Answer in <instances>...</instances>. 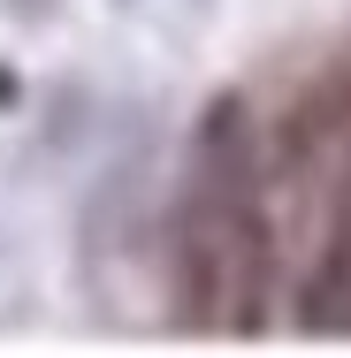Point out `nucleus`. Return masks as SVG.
<instances>
[{
	"label": "nucleus",
	"mask_w": 351,
	"mask_h": 358,
	"mask_svg": "<svg viewBox=\"0 0 351 358\" xmlns=\"http://www.w3.org/2000/svg\"><path fill=\"white\" fill-rule=\"evenodd\" d=\"M0 99H15V76H0Z\"/></svg>",
	"instance_id": "f257e3e1"
}]
</instances>
